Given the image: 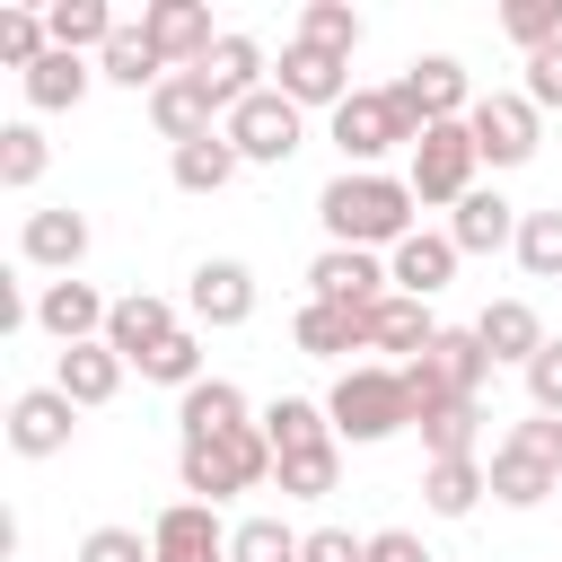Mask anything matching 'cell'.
Returning a JSON list of instances; mask_svg holds the SVG:
<instances>
[{
  "mask_svg": "<svg viewBox=\"0 0 562 562\" xmlns=\"http://www.w3.org/2000/svg\"><path fill=\"white\" fill-rule=\"evenodd\" d=\"M413 184L386 176V167H342L325 193H316V220H325V246H360V255H395L422 220H413Z\"/></svg>",
  "mask_w": 562,
  "mask_h": 562,
  "instance_id": "obj_1",
  "label": "cell"
},
{
  "mask_svg": "<svg viewBox=\"0 0 562 562\" xmlns=\"http://www.w3.org/2000/svg\"><path fill=\"white\" fill-rule=\"evenodd\" d=\"M272 439H263V422H246V430H220V439H184L176 448V483H184V501H228V492H255V483H272Z\"/></svg>",
  "mask_w": 562,
  "mask_h": 562,
  "instance_id": "obj_2",
  "label": "cell"
},
{
  "mask_svg": "<svg viewBox=\"0 0 562 562\" xmlns=\"http://www.w3.org/2000/svg\"><path fill=\"white\" fill-rule=\"evenodd\" d=\"M325 413H334V439H351V448H378V439H395V430L413 422L404 369H386V360H351V369L325 386Z\"/></svg>",
  "mask_w": 562,
  "mask_h": 562,
  "instance_id": "obj_3",
  "label": "cell"
},
{
  "mask_svg": "<svg viewBox=\"0 0 562 562\" xmlns=\"http://www.w3.org/2000/svg\"><path fill=\"white\" fill-rule=\"evenodd\" d=\"M413 140H422V123H413L404 88H351V97L334 105V149H342V167H378L386 149L413 158Z\"/></svg>",
  "mask_w": 562,
  "mask_h": 562,
  "instance_id": "obj_4",
  "label": "cell"
},
{
  "mask_svg": "<svg viewBox=\"0 0 562 562\" xmlns=\"http://www.w3.org/2000/svg\"><path fill=\"white\" fill-rule=\"evenodd\" d=\"M474 167H483L474 132H465V123H430V132L413 140V158H404V184H413L422 211H457V202L474 193Z\"/></svg>",
  "mask_w": 562,
  "mask_h": 562,
  "instance_id": "obj_5",
  "label": "cell"
},
{
  "mask_svg": "<svg viewBox=\"0 0 562 562\" xmlns=\"http://www.w3.org/2000/svg\"><path fill=\"white\" fill-rule=\"evenodd\" d=\"M228 149L246 158V167H290L299 158V140H307V114L281 97V88H255L246 105H228Z\"/></svg>",
  "mask_w": 562,
  "mask_h": 562,
  "instance_id": "obj_6",
  "label": "cell"
},
{
  "mask_svg": "<svg viewBox=\"0 0 562 562\" xmlns=\"http://www.w3.org/2000/svg\"><path fill=\"white\" fill-rule=\"evenodd\" d=\"M465 132H474L483 167H527V158L544 149V114L527 105V88H492V97H474Z\"/></svg>",
  "mask_w": 562,
  "mask_h": 562,
  "instance_id": "obj_7",
  "label": "cell"
},
{
  "mask_svg": "<svg viewBox=\"0 0 562 562\" xmlns=\"http://www.w3.org/2000/svg\"><path fill=\"white\" fill-rule=\"evenodd\" d=\"M404 105H413V123L430 132V123H465L474 114V79H465V61L457 53H422V61H404Z\"/></svg>",
  "mask_w": 562,
  "mask_h": 562,
  "instance_id": "obj_8",
  "label": "cell"
},
{
  "mask_svg": "<svg viewBox=\"0 0 562 562\" xmlns=\"http://www.w3.org/2000/svg\"><path fill=\"white\" fill-rule=\"evenodd\" d=\"M149 123H158V140H167V149H184V140H211L228 114H220V97H211V79H202V70H167V79L149 88Z\"/></svg>",
  "mask_w": 562,
  "mask_h": 562,
  "instance_id": "obj_9",
  "label": "cell"
},
{
  "mask_svg": "<svg viewBox=\"0 0 562 562\" xmlns=\"http://www.w3.org/2000/svg\"><path fill=\"white\" fill-rule=\"evenodd\" d=\"M430 342H439V316H430V299H404V290H386V299L360 316V351H378L386 369L422 360Z\"/></svg>",
  "mask_w": 562,
  "mask_h": 562,
  "instance_id": "obj_10",
  "label": "cell"
},
{
  "mask_svg": "<svg viewBox=\"0 0 562 562\" xmlns=\"http://www.w3.org/2000/svg\"><path fill=\"white\" fill-rule=\"evenodd\" d=\"M70 430H79V404H70L61 386H18V395H9V448H18L26 465L61 457Z\"/></svg>",
  "mask_w": 562,
  "mask_h": 562,
  "instance_id": "obj_11",
  "label": "cell"
},
{
  "mask_svg": "<svg viewBox=\"0 0 562 562\" xmlns=\"http://www.w3.org/2000/svg\"><path fill=\"white\" fill-rule=\"evenodd\" d=\"M395 290V272H386V255H360V246H325L316 263H307V299H334V307H378Z\"/></svg>",
  "mask_w": 562,
  "mask_h": 562,
  "instance_id": "obj_12",
  "label": "cell"
},
{
  "mask_svg": "<svg viewBox=\"0 0 562 562\" xmlns=\"http://www.w3.org/2000/svg\"><path fill=\"white\" fill-rule=\"evenodd\" d=\"M184 316H193V325H220V334L246 325V316H255V272H246L237 255H202V263H193V290H184Z\"/></svg>",
  "mask_w": 562,
  "mask_h": 562,
  "instance_id": "obj_13",
  "label": "cell"
},
{
  "mask_svg": "<svg viewBox=\"0 0 562 562\" xmlns=\"http://www.w3.org/2000/svg\"><path fill=\"white\" fill-rule=\"evenodd\" d=\"M228 536H237V527H220L211 501H167V509L149 518L158 562H228Z\"/></svg>",
  "mask_w": 562,
  "mask_h": 562,
  "instance_id": "obj_14",
  "label": "cell"
},
{
  "mask_svg": "<svg viewBox=\"0 0 562 562\" xmlns=\"http://www.w3.org/2000/svg\"><path fill=\"white\" fill-rule=\"evenodd\" d=\"M140 35L158 44L167 70H202V53L220 44V26H211L202 0H149V9H140Z\"/></svg>",
  "mask_w": 562,
  "mask_h": 562,
  "instance_id": "obj_15",
  "label": "cell"
},
{
  "mask_svg": "<svg viewBox=\"0 0 562 562\" xmlns=\"http://www.w3.org/2000/svg\"><path fill=\"white\" fill-rule=\"evenodd\" d=\"M272 88H281L299 114H307V105H325V114H334V105L351 97V61H342V53H316V44H299V35H290V44H281Z\"/></svg>",
  "mask_w": 562,
  "mask_h": 562,
  "instance_id": "obj_16",
  "label": "cell"
},
{
  "mask_svg": "<svg viewBox=\"0 0 562 562\" xmlns=\"http://www.w3.org/2000/svg\"><path fill=\"white\" fill-rule=\"evenodd\" d=\"M18 263H35V272H79L88 263V211H70V202H53V211H26V228H18Z\"/></svg>",
  "mask_w": 562,
  "mask_h": 562,
  "instance_id": "obj_17",
  "label": "cell"
},
{
  "mask_svg": "<svg viewBox=\"0 0 562 562\" xmlns=\"http://www.w3.org/2000/svg\"><path fill=\"white\" fill-rule=\"evenodd\" d=\"M105 316H114V299H97L79 272H61V281H44L35 290V325L70 351V342H105Z\"/></svg>",
  "mask_w": 562,
  "mask_h": 562,
  "instance_id": "obj_18",
  "label": "cell"
},
{
  "mask_svg": "<svg viewBox=\"0 0 562 562\" xmlns=\"http://www.w3.org/2000/svg\"><path fill=\"white\" fill-rule=\"evenodd\" d=\"M474 342L492 351V369H527L553 334H544V316H536V299H492L483 316H474Z\"/></svg>",
  "mask_w": 562,
  "mask_h": 562,
  "instance_id": "obj_19",
  "label": "cell"
},
{
  "mask_svg": "<svg viewBox=\"0 0 562 562\" xmlns=\"http://www.w3.org/2000/svg\"><path fill=\"white\" fill-rule=\"evenodd\" d=\"M123 369H132V360H123L114 342H70V351H53V386H61L79 413L114 404V395H123Z\"/></svg>",
  "mask_w": 562,
  "mask_h": 562,
  "instance_id": "obj_20",
  "label": "cell"
},
{
  "mask_svg": "<svg viewBox=\"0 0 562 562\" xmlns=\"http://www.w3.org/2000/svg\"><path fill=\"white\" fill-rule=\"evenodd\" d=\"M457 263H465V255H457V237H448V228H413V237L386 255V272H395V290H404V299H439V290L457 281Z\"/></svg>",
  "mask_w": 562,
  "mask_h": 562,
  "instance_id": "obj_21",
  "label": "cell"
},
{
  "mask_svg": "<svg viewBox=\"0 0 562 562\" xmlns=\"http://www.w3.org/2000/svg\"><path fill=\"white\" fill-rule=\"evenodd\" d=\"M167 334H184V316H176L158 290H123V299H114V316H105V342H114L132 369H140V360H149Z\"/></svg>",
  "mask_w": 562,
  "mask_h": 562,
  "instance_id": "obj_22",
  "label": "cell"
},
{
  "mask_svg": "<svg viewBox=\"0 0 562 562\" xmlns=\"http://www.w3.org/2000/svg\"><path fill=\"white\" fill-rule=\"evenodd\" d=\"M202 79H211L220 114H228V105H246L255 88H272V79H263V44H255L246 26H220V44L202 53Z\"/></svg>",
  "mask_w": 562,
  "mask_h": 562,
  "instance_id": "obj_23",
  "label": "cell"
},
{
  "mask_svg": "<svg viewBox=\"0 0 562 562\" xmlns=\"http://www.w3.org/2000/svg\"><path fill=\"white\" fill-rule=\"evenodd\" d=\"M483 474H492V501H501V509H544V501L562 492V474H553L544 457H527L518 439H492Z\"/></svg>",
  "mask_w": 562,
  "mask_h": 562,
  "instance_id": "obj_24",
  "label": "cell"
},
{
  "mask_svg": "<svg viewBox=\"0 0 562 562\" xmlns=\"http://www.w3.org/2000/svg\"><path fill=\"white\" fill-rule=\"evenodd\" d=\"M518 220H527V211H509L492 184H474V193L448 211V237H457V255H501V246H518Z\"/></svg>",
  "mask_w": 562,
  "mask_h": 562,
  "instance_id": "obj_25",
  "label": "cell"
},
{
  "mask_svg": "<svg viewBox=\"0 0 562 562\" xmlns=\"http://www.w3.org/2000/svg\"><path fill=\"white\" fill-rule=\"evenodd\" d=\"M422 369L457 395V404H483V378H492V351L474 342V325H439V342L422 351Z\"/></svg>",
  "mask_w": 562,
  "mask_h": 562,
  "instance_id": "obj_26",
  "label": "cell"
},
{
  "mask_svg": "<svg viewBox=\"0 0 562 562\" xmlns=\"http://www.w3.org/2000/svg\"><path fill=\"white\" fill-rule=\"evenodd\" d=\"M246 422H255V404H246L237 378H202V386L176 395V430L184 439H220V430H246Z\"/></svg>",
  "mask_w": 562,
  "mask_h": 562,
  "instance_id": "obj_27",
  "label": "cell"
},
{
  "mask_svg": "<svg viewBox=\"0 0 562 562\" xmlns=\"http://www.w3.org/2000/svg\"><path fill=\"white\" fill-rule=\"evenodd\" d=\"M18 88H26V105H35V114H70V105H79V97L97 88V61H88V53H61V44H53V53H44V61H35V70L18 79Z\"/></svg>",
  "mask_w": 562,
  "mask_h": 562,
  "instance_id": "obj_28",
  "label": "cell"
},
{
  "mask_svg": "<svg viewBox=\"0 0 562 562\" xmlns=\"http://www.w3.org/2000/svg\"><path fill=\"white\" fill-rule=\"evenodd\" d=\"M290 342H299L307 360H351V351H360V307L299 299V316H290Z\"/></svg>",
  "mask_w": 562,
  "mask_h": 562,
  "instance_id": "obj_29",
  "label": "cell"
},
{
  "mask_svg": "<svg viewBox=\"0 0 562 562\" xmlns=\"http://www.w3.org/2000/svg\"><path fill=\"white\" fill-rule=\"evenodd\" d=\"M483 492H492L483 457H439V465H422V509H430V518H474Z\"/></svg>",
  "mask_w": 562,
  "mask_h": 562,
  "instance_id": "obj_30",
  "label": "cell"
},
{
  "mask_svg": "<svg viewBox=\"0 0 562 562\" xmlns=\"http://www.w3.org/2000/svg\"><path fill=\"white\" fill-rule=\"evenodd\" d=\"M255 422H263L272 457H299V448H325V439H334V413H325L316 395H272Z\"/></svg>",
  "mask_w": 562,
  "mask_h": 562,
  "instance_id": "obj_31",
  "label": "cell"
},
{
  "mask_svg": "<svg viewBox=\"0 0 562 562\" xmlns=\"http://www.w3.org/2000/svg\"><path fill=\"white\" fill-rule=\"evenodd\" d=\"M246 158L228 149V132H211V140H184V149H167V176H176V193H220L228 176H237Z\"/></svg>",
  "mask_w": 562,
  "mask_h": 562,
  "instance_id": "obj_32",
  "label": "cell"
},
{
  "mask_svg": "<svg viewBox=\"0 0 562 562\" xmlns=\"http://www.w3.org/2000/svg\"><path fill=\"white\" fill-rule=\"evenodd\" d=\"M44 18H53V44H61V53H105L114 26H123L105 0H44Z\"/></svg>",
  "mask_w": 562,
  "mask_h": 562,
  "instance_id": "obj_33",
  "label": "cell"
},
{
  "mask_svg": "<svg viewBox=\"0 0 562 562\" xmlns=\"http://www.w3.org/2000/svg\"><path fill=\"white\" fill-rule=\"evenodd\" d=\"M44 53H53V18H44V9H26V0H9V9H0V70H18V79H26Z\"/></svg>",
  "mask_w": 562,
  "mask_h": 562,
  "instance_id": "obj_34",
  "label": "cell"
},
{
  "mask_svg": "<svg viewBox=\"0 0 562 562\" xmlns=\"http://www.w3.org/2000/svg\"><path fill=\"white\" fill-rule=\"evenodd\" d=\"M97 79H114V88H158L167 61H158V44H149L140 26H114V44L97 53Z\"/></svg>",
  "mask_w": 562,
  "mask_h": 562,
  "instance_id": "obj_35",
  "label": "cell"
},
{
  "mask_svg": "<svg viewBox=\"0 0 562 562\" xmlns=\"http://www.w3.org/2000/svg\"><path fill=\"white\" fill-rule=\"evenodd\" d=\"M44 167H53L44 123H0V184H9V193H35V184H44Z\"/></svg>",
  "mask_w": 562,
  "mask_h": 562,
  "instance_id": "obj_36",
  "label": "cell"
},
{
  "mask_svg": "<svg viewBox=\"0 0 562 562\" xmlns=\"http://www.w3.org/2000/svg\"><path fill=\"white\" fill-rule=\"evenodd\" d=\"M272 483H281V501H325V492L342 483V439H325V448H299V457H281V465H272Z\"/></svg>",
  "mask_w": 562,
  "mask_h": 562,
  "instance_id": "obj_37",
  "label": "cell"
},
{
  "mask_svg": "<svg viewBox=\"0 0 562 562\" xmlns=\"http://www.w3.org/2000/svg\"><path fill=\"white\" fill-rule=\"evenodd\" d=\"M360 35H369V26H360L351 0H307V9H299V44H316V53H342V61H351Z\"/></svg>",
  "mask_w": 562,
  "mask_h": 562,
  "instance_id": "obj_38",
  "label": "cell"
},
{
  "mask_svg": "<svg viewBox=\"0 0 562 562\" xmlns=\"http://www.w3.org/2000/svg\"><path fill=\"white\" fill-rule=\"evenodd\" d=\"M509 255H518V272H527V281H562V202H553V211H527Z\"/></svg>",
  "mask_w": 562,
  "mask_h": 562,
  "instance_id": "obj_39",
  "label": "cell"
},
{
  "mask_svg": "<svg viewBox=\"0 0 562 562\" xmlns=\"http://www.w3.org/2000/svg\"><path fill=\"white\" fill-rule=\"evenodd\" d=\"M140 378H149V386H176V395H184V386H202V325L167 334V342L140 360Z\"/></svg>",
  "mask_w": 562,
  "mask_h": 562,
  "instance_id": "obj_40",
  "label": "cell"
},
{
  "mask_svg": "<svg viewBox=\"0 0 562 562\" xmlns=\"http://www.w3.org/2000/svg\"><path fill=\"white\" fill-rule=\"evenodd\" d=\"M422 448H430V465H439V457H474V448H483V404L430 413V422H422Z\"/></svg>",
  "mask_w": 562,
  "mask_h": 562,
  "instance_id": "obj_41",
  "label": "cell"
},
{
  "mask_svg": "<svg viewBox=\"0 0 562 562\" xmlns=\"http://www.w3.org/2000/svg\"><path fill=\"white\" fill-rule=\"evenodd\" d=\"M501 35H509L518 53L562 44V0H509V9H501Z\"/></svg>",
  "mask_w": 562,
  "mask_h": 562,
  "instance_id": "obj_42",
  "label": "cell"
},
{
  "mask_svg": "<svg viewBox=\"0 0 562 562\" xmlns=\"http://www.w3.org/2000/svg\"><path fill=\"white\" fill-rule=\"evenodd\" d=\"M228 562H299V536H290L281 518H237Z\"/></svg>",
  "mask_w": 562,
  "mask_h": 562,
  "instance_id": "obj_43",
  "label": "cell"
},
{
  "mask_svg": "<svg viewBox=\"0 0 562 562\" xmlns=\"http://www.w3.org/2000/svg\"><path fill=\"white\" fill-rule=\"evenodd\" d=\"M79 562H158V544L140 527H88L79 536Z\"/></svg>",
  "mask_w": 562,
  "mask_h": 562,
  "instance_id": "obj_44",
  "label": "cell"
},
{
  "mask_svg": "<svg viewBox=\"0 0 562 562\" xmlns=\"http://www.w3.org/2000/svg\"><path fill=\"white\" fill-rule=\"evenodd\" d=\"M518 378H527V404H536V413H562V334H553Z\"/></svg>",
  "mask_w": 562,
  "mask_h": 562,
  "instance_id": "obj_45",
  "label": "cell"
},
{
  "mask_svg": "<svg viewBox=\"0 0 562 562\" xmlns=\"http://www.w3.org/2000/svg\"><path fill=\"white\" fill-rule=\"evenodd\" d=\"M527 105H536V114H562V44L527 53Z\"/></svg>",
  "mask_w": 562,
  "mask_h": 562,
  "instance_id": "obj_46",
  "label": "cell"
},
{
  "mask_svg": "<svg viewBox=\"0 0 562 562\" xmlns=\"http://www.w3.org/2000/svg\"><path fill=\"white\" fill-rule=\"evenodd\" d=\"M509 439H518L527 457H544V465L562 474V413H527V422H509Z\"/></svg>",
  "mask_w": 562,
  "mask_h": 562,
  "instance_id": "obj_47",
  "label": "cell"
},
{
  "mask_svg": "<svg viewBox=\"0 0 562 562\" xmlns=\"http://www.w3.org/2000/svg\"><path fill=\"white\" fill-rule=\"evenodd\" d=\"M299 562H369V536H351V527H316V536H299Z\"/></svg>",
  "mask_w": 562,
  "mask_h": 562,
  "instance_id": "obj_48",
  "label": "cell"
},
{
  "mask_svg": "<svg viewBox=\"0 0 562 562\" xmlns=\"http://www.w3.org/2000/svg\"><path fill=\"white\" fill-rule=\"evenodd\" d=\"M369 562H439V553H430L413 527H378V536H369Z\"/></svg>",
  "mask_w": 562,
  "mask_h": 562,
  "instance_id": "obj_49",
  "label": "cell"
}]
</instances>
